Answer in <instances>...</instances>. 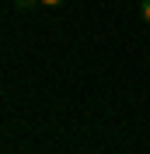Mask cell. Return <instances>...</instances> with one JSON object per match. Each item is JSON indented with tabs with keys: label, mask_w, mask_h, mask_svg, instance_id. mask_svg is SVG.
Segmentation results:
<instances>
[{
	"label": "cell",
	"mask_w": 150,
	"mask_h": 154,
	"mask_svg": "<svg viewBox=\"0 0 150 154\" xmlns=\"http://www.w3.org/2000/svg\"><path fill=\"white\" fill-rule=\"evenodd\" d=\"M14 7L18 11H32V7H38V0H14Z\"/></svg>",
	"instance_id": "cell-1"
},
{
	"label": "cell",
	"mask_w": 150,
	"mask_h": 154,
	"mask_svg": "<svg viewBox=\"0 0 150 154\" xmlns=\"http://www.w3.org/2000/svg\"><path fill=\"white\" fill-rule=\"evenodd\" d=\"M140 18L150 25V0H143V4H140Z\"/></svg>",
	"instance_id": "cell-2"
},
{
	"label": "cell",
	"mask_w": 150,
	"mask_h": 154,
	"mask_svg": "<svg viewBox=\"0 0 150 154\" xmlns=\"http://www.w3.org/2000/svg\"><path fill=\"white\" fill-rule=\"evenodd\" d=\"M38 4H42V7H59L63 0H38Z\"/></svg>",
	"instance_id": "cell-3"
}]
</instances>
